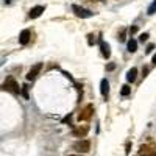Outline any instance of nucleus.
<instances>
[{
  "instance_id": "obj_8",
  "label": "nucleus",
  "mask_w": 156,
  "mask_h": 156,
  "mask_svg": "<svg viewBox=\"0 0 156 156\" xmlns=\"http://www.w3.org/2000/svg\"><path fill=\"white\" fill-rule=\"evenodd\" d=\"M44 6H41V5H39V6H34V8H31L30 9V17L31 19H36V17H39V16H41L42 14V12H44Z\"/></svg>"
},
{
  "instance_id": "obj_1",
  "label": "nucleus",
  "mask_w": 156,
  "mask_h": 156,
  "mask_svg": "<svg viewBox=\"0 0 156 156\" xmlns=\"http://www.w3.org/2000/svg\"><path fill=\"white\" fill-rule=\"evenodd\" d=\"M3 89L5 90H9V92L14 94V95H17L20 92V87H19L17 81L14 80V76H6V80L3 83Z\"/></svg>"
},
{
  "instance_id": "obj_17",
  "label": "nucleus",
  "mask_w": 156,
  "mask_h": 156,
  "mask_svg": "<svg viewBox=\"0 0 156 156\" xmlns=\"http://www.w3.org/2000/svg\"><path fill=\"white\" fill-rule=\"evenodd\" d=\"M87 42H89V45H92L94 42H95V37H94V34H87Z\"/></svg>"
},
{
  "instance_id": "obj_14",
  "label": "nucleus",
  "mask_w": 156,
  "mask_h": 156,
  "mask_svg": "<svg viewBox=\"0 0 156 156\" xmlns=\"http://www.w3.org/2000/svg\"><path fill=\"white\" fill-rule=\"evenodd\" d=\"M154 11H156V0H153L151 5L148 6V9H147V14H154Z\"/></svg>"
},
{
  "instance_id": "obj_16",
  "label": "nucleus",
  "mask_w": 156,
  "mask_h": 156,
  "mask_svg": "<svg viewBox=\"0 0 156 156\" xmlns=\"http://www.w3.org/2000/svg\"><path fill=\"white\" fill-rule=\"evenodd\" d=\"M22 94H23L25 98H28V86H27V84L22 86Z\"/></svg>"
},
{
  "instance_id": "obj_4",
  "label": "nucleus",
  "mask_w": 156,
  "mask_h": 156,
  "mask_svg": "<svg viewBox=\"0 0 156 156\" xmlns=\"http://www.w3.org/2000/svg\"><path fill=\"white\" fill-rule=\"evenodd\" d=\"M139 154L140 156H156V147L153 145H140L139 147Z\"/></svg>"
},
{
  "instance_id": "obj_24",
  "label": "nucleus",
  "mask_w": 156,
  "mask_h": 156,
  "mask_svg": "<svg viewBox=\"0 0 156 156\" xmlns=\"http://www.w3.org/2000/svg\"><path fill=\"white\" fill-rule=\"evenodd\" d=\"M70 156H81V154H70Z\"/></svg>"
},
{
  "instance_id": "obj_22",
  "label": "nucleus",
  "mask_w": 156,
  "mask_h": 156,
  "mask_svg": "<svg viewBox=\"0 0 156 156\" xmlns=\"http://www.w3.org/2000/svg\"><path fill=\"white\" fill-rule=\"evenodd\" d=\"M136 31H137V27H131V28H129V33H131V34L136 33Z\"/></svg>"
},
{
  "instance_id": "obj_13",
  "label": "nucleus",
  "mask_w": 156,
  "mask_h": 156,
  "mask_svg": "<svg viewBox=\"0 0 156 156\" xmlns=\"http://www.w3.org/2000/svg\"><path fill=\"white\" fill-rule=\"evenodd\" d=\"M128 50L131 51V53H134V51L137 50V42L134 41V39H129L128 41Z\"/></svg>"
},
{
  "instance_id": "obj_19",
  "label": "nucleus",
  "mask_w": 156,
  "mask_h": 156,
  "mask_svg": "<svg viewBox=\"0 0 156 156\" xmlns=\"http://www.w3.org/2000/svg\"><path fill=\"white\" fill-rule=\"evenodd\" d=\"M115 69V64L114 62H111V64H108V66H106V70H114Z\"/></svg>"
},
{
  "instance_id": "obj_7",
  "label": "nucleus",
  "mask_w": 156,
  "mask_h": 156,
  "mask_svg": "<svg viewBox=\"0 0 156 156\" xmlns=\"http://www.w3.org/2000/svg\"><path fill=\"white\" fill-rule=\"evenodd\" d=\"M87 131H89V126L87 125H80V126H76V128H73V136L75 137H84L86 134H87Z\"/></svg>"
},
{
  "instance_id": "obj_26",
  "label": "nucleus",
  "mask_w": 156,
  "mask_h": 156,
  "mask_svg": "<svg viewBox=\"0 0 156 156\" xmlns=\"http://www.w3.org/2000/svg\"><path fill=\"white\" fill-rule=\"evenodd\" d=\"M101 2H103V0H101Z\"/></svg>"
},
{
  "instance_id": "obj_12",
  "label": "nucleus",
  "mask_w": 156,
  "mask_h": 156,
  "mask_svg": "<svg viewBox=\"0 0 156 156\" xmlns=\"http://www.w3.org/2000/svg\"><path fill=\"white\" fill-rule=\"evenodd\" d=\"M100 90H101V94H103V95H108V92H109V83H108L106 80H101Z\"/></svg>"
},
{
  "instance_id": "obj_25",
  "label": "nucleus",
  "mask_w": 156,
  "mask_h": 156,
  "mask_svg": "<svg viewBox=\"0 0 156 156\" xmlns=\"http://www.w3.org/2000/svg\"><path fill=\"white\" fill-rule=\"evenodd\" d=\"M9 2H11V0H6V3H9Z\"/></svg>"
},
{
  "instance_id": "obj_3",
  "label": "nucleus",
  "mask_w": 156,
  "mask_h": 156,
  "mask_svg": "<svg viewBox=\"0 0 156 156\" xmlns=\"http://www.w3.org/2000/svg\"><path fill=\"white\" fill-rule=\"evenodd\" d=\"M72 11L75 12L76 17H81V19H87V17H90V16L94 14L92 11H89V9H86L83 6H78V5H73L72 6Z\"/></svg>"
},
{
  "instance_id": "obj_6",
  "label": "nucleus",
  "mask_w": 156,
  "mask_h": 156,
  "mask_svg": "<svg viewBox=\"0 0 156 156\" xmlns=\"http://www.w3.org/2000/svg\"><path fill=\"white\" fill-rule=\"evenodd\" d=\"M41 69H42V62H37V64H34V66L30 69L28 75H27V80H28V81H33L34 78L37 76V73L41 72Z\"/></svg>"
},
{
  "instance_id": "obj_10",
  "label": "nucleus",
  "mask_w": 156,
  "mask_h": 156,
  "mask_svg": "<svg viewBox=\"0 0 156 156\" xmlns=\"http://www.w3.org/2000/svg\"><path fill=\"white\" fill-rule=\"evenodd\" d=\"M100 48H101V55L105 58H109L111 56V48H109V44L100 41Z\"/></svg>"
},
{
  "instance_id": "obj_18",
  "label": "nucleus",
  "mask_w": 156,
  "mask_h": 156,
  "mask_svg": "<svg viewBox=\"0 0 156 156\" xmlns=\"http://www.w3.org/2000/svg\"><path fill=\"white\" fill-rule=\"evenodd\" d=\"M140 42H145L147 41V39H148V33H144V34H140Z\"/></svg>"
},
{
  "instance_id": "obj_5",
  "label": "nucleus",
  "mask_w": 156,
  "mask_h": 156,
  "mask_svg": "<svg viewBox=\"0 0 156 156\" xmlns=\"http://www.w3.org/2000/svg\"><path fill=\"white\" fill-rule=\"evenodd\" d=\"M92 112H94V106L92 105H87L80 114H78V120H89L90 117H92Z\"/></svg>"
},
{
  "instance_id": "obj_2",
  "label": "nucleus",
  "mask_w": 156,
  "mask_h": 156,
  "mask_svg": "<svg viewBox=\"0 0 156 156\" xmlns=\"http://www.w3.org/2000/svg\"><path fill=\"white\" fill-rule=\"evenodd\" d=\"M73 150L76 153H87L90 150V142L86 140V139L78 140V142H75V144H73Z\"/></svg>"
},
{
  "instance_id": "obj_15",
  "label": "nucleus",
  "mask_w": 156,
  "mask_h": 156,
  "mask_svg": "<svg viewBox=\"0 0 156 156\" xmlns=\"http://www.w3.org/2000/svg\"><path fill=\"white\" fill-rule=\"evenodd\" d=\"M129 92H131V87H129L128 84H125V86H122V95H128Z\"/></svg>"
},
{
  "instance_id": "obj_23",
  "label": "nucleus",
  "mask_w": 156,
  "mask_h": 156,
  "mask_svg": "<svg viewBox=\"0 0 156 156\" xmlns=\"http://www.w3.org/2000/svg\"><path fill=\"white\" fill-rule=\"evenodd\" d=\"M153 62H154V64H156V55H154V56H153Z\"/></svg>"
},
{
  "instance_id": "obj_11",
  "label": "nucleus",
  "mask_w": 156,
  "mask_h": 156,
  "mask_svg": "<svg viewBox=\"0 0 156 156\" xmlns=\"http://www.w3.org/2000/svg\"><path fill=\"white\" fill-rule=\"evenodd\" d=\"M136 75H137V69L136 67H131L128 70V73H126V80L129 81V83H133L134 80H136Z\"/></svg>"
},
{
  "instance_id": "obj_21",
  "label": "nucleus",
  "mask_w": 156,
  "mask_h": 156,
  "mask_svg": "<svg viewBox=\"0 0 156 156\" xmlns=\"http://www.w3.org/2000/svg\"><path fill=\"white\" fill-rule=\"evenodd\" d=\"M153 47H154V45H153V44H150V45L147 47V50H145V51H147V53H150V51L153 50Z\"/></svg>"
},
{
  "instance_id": "obj_20",
  "label": "nucleus",
  "mask_w": 156,
  "mask_h": 156,
  "mask_svg": "<svg viewBox=\"0 0 156 156\" xmlns=\"http://www.w3.org/2000/svg\"><path fill=\"white\" fill-rule=\"evenodd\" d=\"M119 39H120V41H125V30L120 31V37H119Z\"/></svg>"
},
{
  "instance_id": "obj_9",
  "label": "nucleus",
  "mask_w": 156,
  "mask_h": 156,
  "mask_svg": "<svg viewBox=\"0 0 156 156\" xmlns=\"http://www.w3.org/2000/svg\"><path fill=\"white\" fill-rule=\"evenodd\" d=\"M30 36H31L30 30H23V31L20 33V36H19V42H20L22 45L28 44V41H30Z\"/></svg>"
}]
</instances>
